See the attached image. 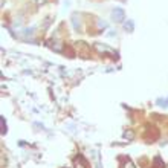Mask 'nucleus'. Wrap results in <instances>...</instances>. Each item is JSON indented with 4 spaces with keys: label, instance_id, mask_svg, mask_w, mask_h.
<instances>
[{
    "label": "nucleus",
    "instance_id": "1",
    "mask_svg": "<svg viewBox=\"0 0 168 168\" xmlns=\"http://www.w3.org/2000/svg\"><path fill=\"white\" fill-rule=\"evenodd\" d=\"M113 17H115V20H116V22L124 20V11H122L121 8H116V9L113 11Z\"/></svg>",
    "mask_w": 168,
    "mask_h": 168
}]
</instances>
